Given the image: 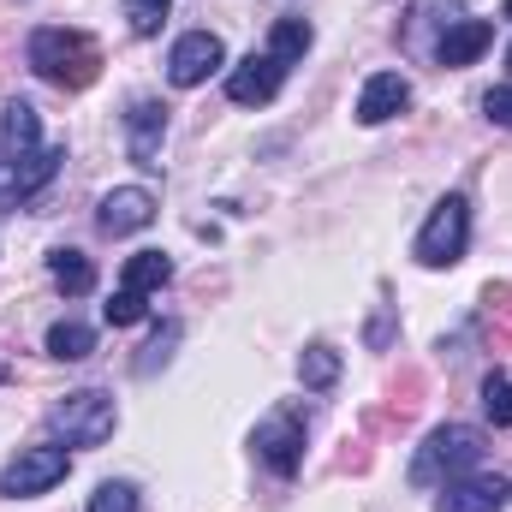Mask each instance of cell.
Wrapping results in <instances>:
<instances>
[{"label":"cell","mask_w":512,"mask_h":512,"mask_svg":"<svg viewBox=\"0 0 512 512\" xmlns=\"http://www.w3.org/2000/svg\"><path fill=\"white\" fill-rule=\"evenodd\" d=\"M24 60H30L36 78H48V84H60V90H84V84H96V72H102V48H96L84 30H66V24L30 30Z\"/></svg>","instance_id":"cell-1"},{"label":"cell","mask_w":512,"mask_h":512,"mask_svg":"<svg viewBox=\"0 0 512 512\" xmlns=\"http://www.w3.org/2000/svg\"><path fill=\"white\" fill-rule=\"evenodd\" d=\"M483 429H471V423H441L423 447H417V459H411V483L417 489H447V483H459V477H471L477 465H483Z\"/></svg>","instance_id":"cell-2"},{"label":"cell","mask_w":512,"mask_h":512,"mask_svg":"<svg viewBox=\"0 0 512 512\" xmlns=\"http://www.w3.org/2000/svg\"><path fill=\"white\" fill-rule=\"evenodd\" d=\"M114 423H120V411L102 387H78L54 405V429L66 435V447H102L114 435Z\"/></svg>","instance_id":"cell-3"},{"label":"cell","mask_w":512,"mask_h":512,"mask_svg":"<svg viewBox=\"0 0 512 512\" xmlns=\"http://www.w3.org/2000/svg\"><path fill=\"white\" fill-rule=\"evenodd\" d=\"M465 245H471V203L465 197H441L435 215L417 233V262L423 268H453L465 256Z\"/></svg>","instance_id":"cell-4"},{"label":"cell","mask_w":512,"mask_h":512,"mask_svg":"<svg viewBox=\"0 0 512 512\" xmlns=\"http://www.w3.org/2000/svg\"><path fill=\"white\" fill-rule=\"evenodd\" d=\"M256 459L274 471V477H292L298 465H304V417L292 411V405H280V411H268L262 423H256L251 435Z\"/></svg>","instance_id":"cell-5"},{"label":"cell","mask_w":512,"mask_h":512,"mask_svg":"<svg viewBox=\"0 0 512 512\" xmlns=\"http://www.w3.org/2000/svg\"><path fill=\"white\" fill-rule=\"evenodd\" d=\"M72 471L66 447H18V459L0 471V495L6 501H24V495H48L60 477Z\"/></svg>","instance_id":"cell-6"},{"label":"cell","mask_w":512,"mask_h":512,"mask_svg":"<svg viewBox=\"0 0 512 512\" xmlns=\"http://www.w3.org/2000/svg\"><path fill=\"white\" fill-rule=\"evenodd\" d=\"M227 66V48H221V36L215 30H191V36H179L173 42V54H167V78L179 84V90H191V84H203L209 72H221Z\"/></svg>","instance_id":"cell-7"},{"label":"cell","mask_w":512,"mask_h":512,"mask_svg":"<svg viewBox=\"0 0 512 512\" xmlns=\"http://www.w3.org/2000/svg\"><path fill=\"white\" fill-rule=\"evenodd\" d=\"M280 84H286V66H280L274 54H245V60L227 72V96H233L239 108H262V102H274Z\"/></svg>","instance_id":"cell-8"},{"label":"cell","mask_w":512,"mask_h":512,"mask_svg":"<svg viewBox=\"0 0 512 512\" xmlns=\"http://www.w3.org/2000/svg\"><path fill=\"white\" fill-rule=\"evenodd\" d=\"M161 137H167V102L137 96L126 114V149L137 167H161Z\"/></svg>","instance_id":"cell-9"},{"label":"cell","mask_w":512,"mask_h":512,"mask_svg":"<svg viewBox=\"0 0 512 512\" xmlns=\"http://www.w3.org/2000/svg\"><path fill=\"white\" fill-rule=\"evenodd\" d=\"M149 221H155V197H149L143 185H120V191H108V197H102V209H96V227H102L108 239L143 233Z\"/></svg>","instance_id":"cell-10"},{"label":"cell","mask_w":512,"mask_h":512,"mask_svg":"<svg viewBox=\"0 0 512 512\" xmlns=\"http://www.w3.org/2000/svg\"><path fill=\"white\" fill-rule=\"evenodd\" d=\"M512 501V483L507 477H459L441 489L435 512H501Z\"/></svg>","instance_id":"cell-11"},{"label":"cell","mask_w":512,"mask_h":512,"mask_svg":"<svg viewBox=\"0 0 512 512\" xmlns=\"http://www.w3.org/2000/svg\"><path fill=\"white\" fill-rule=\"evenodd\" d=\"M405 108H411V78L405 72H376L358 96V126H387Z\"/></svg>","instance_id":"cell-12"},{"label":"cell","mask_w":512,"mask_h":512,"mask_svg":"<svg viewBox=\"0 0 512 512\" xmlns=\"http://www.w3.org/2000/svg\"><path fill=\"white\" fill-rule=\"evenodd\" d=\"M495 42V24L489 18H459V24H447L441 36H435V60L441 66H471V60H483V48Z\"/></svg>","instance_id":"cell-13"},{"label":"cell","mask_w":512,"mask_h":512,"mask_svg":"<svg viewBox=\"0 0 512 512\" xmlns=\"http://www.w3.org/2000/svg\"><path fill=\"white\" fill-rule=\"evenodd\" d=\"M66 161V149H36V155H24V161H12V179L0 185V209H18V203H30L48 179H54V167Z\"/></svg>","instance_id":"cell-14"},{"label":"cell","mask_w":512,"mask_h":512,"mask_svg":"<svg viewBox=\"0 0 512 512\" xmlns=\"http://www.w3.org/2000/svg\"><path fill=\"white\" fill-rule=\"evenodd\" d=\"M0 131H6V155H12V161H24V155L42 149V120H36L30 102H6V108H0Z\"/></svg>","instance_id":"cell-15"},{"label":"cell","mask_w":512,"mask_h":512,"mask_svg":"<svg viewBox=\"0 0 512 512\" xmlns=\"http://www.w3.org/2000/svg\"><path fill=\"white\" fill-rule=\"evenodd\" d=\"M48 274H54V286H60L66 298L96 292V262H90L84 251H54V256H48Z\"/></svg>","instance_id":"cell-16"},{"label":"cell","mask_w":512,"mask_h":512,"mask_svg":"<svg viewBox=\"0 0 512 512\" xmlns=\"http://www.w3.org/2000/svg\"><path fill=\"white\" fill-rule=\"evenodd\" d=\"M310 42H316V30H310L304 18H274V24H268V54H274L280 66L304 60V54H310Z\"/></svg>","instance_id":"cell-17"},{"label":"cell","mask_w":512,"mask_h":512,"mask_svg":"<svg viewBox=\"0 0 512 512\" xmlns=\"http://www.w3.org/2000/svg\"><path fill=\"white\" fill-rule=\"evenodd\" d=\"M90 352H96V334H90L84 322H72V316H66V322H54V328H48V358H60V364H84Z\"/></svg>","instance_id":"cell-18"},{"label":"cell","mask_w":512,"mask_h":512,"mask_svg":"<svg viewBox=\"0 0 512 512\" xmlns=\"http://www.w3.org/2000/svg\"><path fill=\"white\" fill-rule=\"evenodd\" d=\"M298 382L310 387V393H328V387L340 382V352H334V346H310V352L298 358Z\"/></svg>","instance_id":"cell-19"},{"label":"cell","mask_w":512,"mask_h":512,"mask_svg":"<svg viewBox=\"0 0 512 512\" xmlns=\"http://www.w3.org/2000/svg\"><path fill=\"white\" fill-rule=\"evenodd\" d=\"M173 280V262L161 251H137V256H126V286L131 292H155V286H167Z\"/></svg>","instance_id":"cell-20"},{"label":"cell","mask_w":512,"mask_h":512,"mask_svg":"<svg viewBox=\"0 0 512 512\" xmlns=\"http://www.w3.org/2000/svg\"><path fill=\"white\" fill-rule=\"evenodd\" d=\"M173 346H179V322H161V328H155V340L137 352V364H131V370H137V376H155V370L173 358Z\"/></svg>","instance_id":"cell-21"},{"label":"cell","mask_w":512,"mask_h":512,"mask_svg":"<svg viewBox=\"0 0 512 512\" xmlns=\"http://www.w3.org/2000/svg\"><path fill=\"white\" fill-rule=\"evenodd\" d=\"M102 316H108V328H131V322H143V316H149V304H143V292L120 286V292L102 304Z\"/></svg>","instance_id":"cell-22"},{"label":"cell","mask_w":512,"mask_h":512,"mask_svg":"<svg viewBox=\"0 0 512 512\" xmlns=\"http://www.w3.org/2000/svg\"><path fill=\"white\" fill-rule=\"evenodd\" d=\"M483 411H489V423L512 429V376H489L483 382Z\"/></svg>","instance_id":"cell-23"},{"label":"cell","mask_w":512,"mask_h":512,"mask_svg":"<svg viewBox=\"0 0 512 512\" xmlns=\"http://www.w3.org/2000/svg\"><path fill=\"white\" fill-rule=\"evenodd\" d=\"M167 6H173V0H126L131 30H137V36H155V30L167 24Z\"/></svg>","instance_id":"cell-24"},{"label":"cell","mask_w":512,"mask_h":512,"mask_svg":"<svg viewBox=\"0 0 512 512\" xmlns=\"http://www.w3.org/2000/svg\"><path fill=\"white\" fill-rule=\"evenodd\" d=\"M90 512H137V489L131 483H102L90 495Z\"/></svg>","instance_id":"cell-25"},{"label":"cell","mask_w":512,"mask_h":512,"mask_svg":"<svg viewBox=\"0 0 512 512\" xmlns=\"http://www.w3.org/2000/svg\"><path fill=\"white\" fill-rule=\"evenodd\" d=\"M483 114H489L495 126H507V131H512V84H495V90L483 96Z\"/></svg>","instance_id":"cell-26"},{"label":"cell","mask_w":512,"mask_h":512,"mask_svg":"<svg viewBox=\"0 0 512 512\" xmlns=\"http://www.w3.org/2000/svg\"><path fill=\"white\" fill-rule=\"evenodd\" d=\"M507 18H512V0H507Z\"/></svg>","instance_id":"cell-27"},{"label":"cell","mask_w":512,"mask_h":512,"mask_svg":"<svg viewBox=\"0 0 512 512\" xmlns=\"http://www.w3.org/2000/svg\"><path fill=\"white\" fill-rule=\"evenodd\" d=\"M507 66H512V48H507Z\"/></svg>","instance_id":"cell-28"}]
</instances>
